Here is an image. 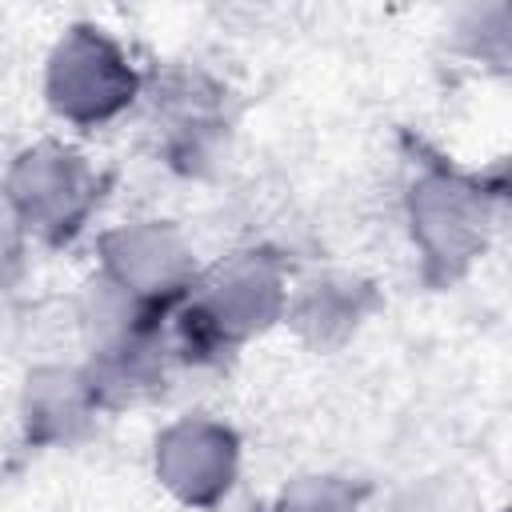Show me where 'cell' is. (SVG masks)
<instances>
[{"mask_svg": "<svg viewBox=\"0 0 512 512\" xmlns=\"http://www.w3.org/2000/svg\"><path fill=\"white\" fill-rule=\"evenodd\" d=\"M288 268L264 248H236L200 268L184 304L164 316V336L176 364H212L284 324Z\"/></svg>", "mask_w": 512, "mask_h": 512, "instance_id": "1", "label": "cell"}, {"mask_svg": "<svg viewBox=\"0 0 512 512\" xmlns=\"http://www.w3.org/2000/svg\"><path fill=\"white\" fill-rule=\"evenodd\" d=\"M404 220L424 280L448 288L484 260L496 232V192L444 160H424L408 180Z\"/></svg>", "mask_w": 512, "mask_h": 512, "instance_id": "2", "label": "cell"}, {"mask_svg": "<svg viewBox=\"0 0 512 512\" xmlns=\"http://www.w3.org/2000/svg\"><path fill=\"white\" fill-rule=\"evenodd\" d=\"M144 96L128 48L100 24H72L44 60V104L72 128H104Z\"/></svg>", "mask_w": 512, "mask_h": 512, "instance_id": "3", "label": "cell"}, {"mask_svg": "<svg viewBox=\"0 0 512 512\" xmlns=\"http://www.w3.org/2000/svg\"><path fill=\"white\" fill-rule=\"evenodd\" d=\"M28 236L40 244H72L104 200V172L68 140H36L20 148L0 180Z\"/></svg>", "mask_w": 512, "mask_h": 512, "instance_id": "4", "label": "cell"}, {"mask_svg": "<svg viewBox=\"0 0 512 512\" xmlns=\"http://www.w3.org/2000/svg\"><path fill=\"white\" fill-rule=\"evenodd\" d=\"M144 96L152 104L156 148H160L164 164L176 168L180 176L216 172L232 148L228 88L216 76H208L204 68L176 64Z\"/></svg>", "mask_w": 512, "mask_h": 512, "instance_id": "5", "label": "cell"}, {"mask_svg": "<svg viewBox=\"0 0 512 512\" xmlns=\"http://www.w3.org/2000/svg\"><path fill=\"white\" fill-rule=\"evenodd\" d=\"M96 256H100V276H108L116 288L136 296L140 304L156 312H172L176 304L188 300L200 260L192 240L172 224V220H124L112 224L96 236Z\"/></svg>", "mask_w": 512, "mask_h": 512, "instance_id": "6", "label": "cell"}, {"mask_svg": "<svg viewBox=\"0 0 512 512\" xmlns=\"http://www.w3.org/2000/svg\"><path fill=\"white\" fill-rule=\"evenodd\" d=\"M152 476L176 504L208 512L240 480V436L208 412H184L156 432Z\"/></svg>", "mask_w": 512, "mask_h": 512, "instance_id": "7", "label": "cell"}, {"mask_svg": "<svg viewBox=\"0 0 512 512\" xmlns=\"http://www.w3.org/2000/svg\"><path fill=\"white\" fill-rule=\"evenodd\" d=\"M380 292L368 276L348 268H324L288 288L284 324L296 332V340L320 356L340 352L348 340L360 336V328L376 316Z\"/></svg>", "mask_w": 512, "mask_h": 512, "instance_id": "8", "label": "cell"}, {"mask_svg": "<svg viewBox=\"0 0 512 512\" xmlns=\"http://www.w3.org/2000/svg\"><path fill=\"white\" fill-rule=\"evenodd\" d=\"M20 432L36 448H68L104 416L80 360H36L24 372L16 400Z\"/></svg>", "mask_w": 512, "mask_h": 512, "instance_id": "9", "label": "cell"}, {"mask_svg": "<svg viewBox=\"0 0 512 512\" xmlns=\"http://www.w3.org/2000/svg\"><path fill=\"white\" fill-rule=\"evenodd\" d=\"M172 364H176V356L168 348L164 324L152 336H140V340H128V344L80 356V368H84L104 416L156 400L164 392V384H168Z\"/></svg>", "mask_w": 512, "mask_h": 512, "instance_id": "10", "label": "cell"}, {"mask_svg": "<svg viewBox=\"0 0 512 512\" xmlns=\"http://www.w3.org/2000/svg\"><path fill=\"white\" fill-rule=\"evenodd\" d=\"M512 12L508 4H468L456 12L452 20V40L464 56L480 60V64H492V68H504L508 64V52H512Z\"/></svg>", "mask_w": 512, "mask_h": 512, "instance_id": "11", "label": "cell"}, {"mask_svg": "<svg viewBox=\"0 0 512 512\" xmlns=\"http://www.w3.org/2000/svg\"><path fill=\"white\" fill-rule=\"evenodd\" d=\"M268 512H364V492L332 472H308L288 480Z\"/></svg>", "mask_w": 512, "mask_h": 512, "instance_id": "12", "label": "cell"}, {"mask_svg": "<svg viewBox=\"0 0 512 512\" xmlns=\"http://www.w3.org/2000/svg\"><path fill=\"white\" fill-rule=\"evenodd\" d=\"M28 244H32V236H28L24 220L16 216L12 200L0 188V280H16L20 276L24 256H28Z\"/></svg>", "mask_w": 512, "mask_h": 512, "instance_id": "13", "label": "cell"}, {"mask_svg": "<svg viewBox=\"0 0 512 512\" xmlns=\"http://www.w3.org/2000/svg\"><path fill=\"white\" fill-rule=\"evenodd\" d=\"M28 316H32V304L16 292V280H0V352L24 344Z\"/></svg>", "mask_w": 512, "mask_h": 512, "instance_id": "14", "label": "cell"}]
</instances>
